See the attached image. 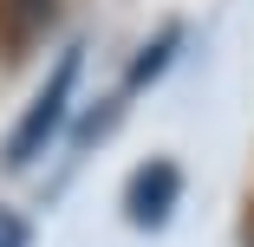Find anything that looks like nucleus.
<instances>
[{"mask_svg": "<svg viewBox=\"0 0 254 247\" xmlns=\"http://www.w3.org/2000/svg\"><path fill=\"white\" fill-rule=\"evenodd\" d=\"M7 7H13V20H7V39H20V46H26V39L46 26V13H53L59 0H7Z\"/></svg>", "mask_w": 254, "mask_h": 247, "instance_id": "3", "label": "nucleus"}, {"mask_svg": "<svg viewBox=\"0 0 254 247\" xmlns=\"http://www.w3.org/2000/svg\"><path fill=\"white\" fill-rule=\"evenodd\" d=\"M176 195H183V176H176V163H143L137 176H130V189H124V215L137 221V228H163L170 215H176Z\"/></svg>", "mask_w": 254, "mask_h": 247, "instance_id": "2", "label": "nucleus"}, {"mask_svg": "<svg viewBox=\"0 0 254 247\" xmlns=\"http://www.w3.org/2000/svg\"><path fill=\"white\" fill-rule=\"evenodd\" d=\"M170 59H176V26H170V33H163L157 46H150V52H143L137 65H130V91H137V85H150V78H157V72H163Z\"/></svg>", "mask_w": 254, "mask_h": 247, "instance_id": "4", "label": "nucleus"}, {"mask_svg": "<svg viewBox=\"0 0 254 247\" xmlns=\"http://www.w3.org/2000/svg\"><path fill=\"white\" fill-rule=\"evenodd\" d=\"M0 247H26V221L13 208H0Z\"/></svg>", "mask_w": 254, "mask_h": 247, "instance_id": "5", "label": "nucleus"}, {"mask_svg": "<svg viewBox=\"0 0 254 247\" xmlns=\"http://www.w3.org/2000/svg\"><path fill=\"white\" fill-rule=\"evenodd\" d=\"M78 65H85V52L72 46V52L46 72V85H39L33 104H26V117L13 124V137H7V150H0V163H33L46 143H53V130H59V117H65V98H72V85H78Z\"/></svg>", "mask_w": 254, "mask_h": 247, "instance_id": "1", "label": "nucleus"}]
</instances>
